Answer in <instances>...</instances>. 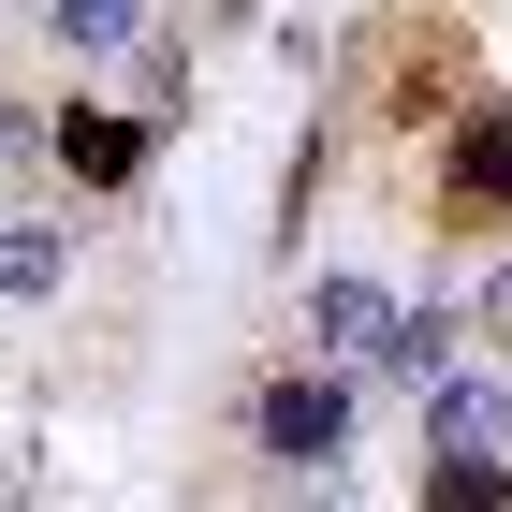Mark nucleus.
<instances>
[{
    "label": "nucleus",
    "mask_w": 512,
    "mask_h": 512,
    "mask_svg": "<svg viewBox=\"0 0 512 512\" xmlns=\"http://www.w3.org/2000/svg\"><path fill=\"white\" fill-rule=\"evenodd\" d=\"M439 220H454V235H498V220H512V103H454V147H439Z\"/></svg>",
    "instance_id": "obj_1"
},
{
    "label": "nucleus",
    "mask_w": 512,
    "mask_h": 512,
    "mask_svg": "<svg viewBox=\"0 0 512 512\" xmlns=\"http://www.w3.org/2000/svg\"><path fill=\"white\" fill-rule=\"evenodd\" d=\"M454 352H469V322H454V308H395V337H381V366H395L410 395H425V381H439Z\"/></svg>",
    "instance_id": "obj_6"
},
{
    "label": "nucleus",
    "mask_w": 512,
    "mask_h": 512,
    "mask_svg": "<svg viewBox=\"0 0 512 512\" xmlns=\"http://www.w3.org/2000/svg\"><path fill=\"white\" fill-rule=\"evenodd\" d=\"M59 278H74V235H59V220H15V205H0V293H59Z\"/></svg>",
    "instance_id": "obj_5"
},
{
    "label": "nucleus",
    "mask_w": 512,
    "mask_h": 512,
    "mask_svg": "<svg viewBox=\"0 0 512 512\" xmlns=\"http://www.w3.org/2000/svg\"><path fill=\"white\" fill-rule=\"evenodd\" d=\"M469 337H498V352H512V264L483 278V308H469Z\"/></svg>",
    "instance_id": "obj_10"
},
{
    "label": "nucleus",
    "mask_w": 512,
    "mask_h": 512,
    "mask_svg": "<svg viewBox=\"0 0 512 512\" xmlns=\"http://www.w3.org/2000/svg\"><path fill=\"white\" fill-rule=\"evenodd\" d=\"M498 439H512V395L439 366V381H425V454H498Z\"/></svg>",
    "instance_id": "obj_3"
},
{
    "label": "nucleus",
    "mask_w": 512,
    "mask_h": 512,
    "mask_svg": "<svg viewBox=\"0 0 512 512\" xmlns=\"http://www.w3.org/2000/svg\"><path fill=\"white\" fill-rule=\"evenodd\" d=\"M308 322H322V352H337V366H381L395 293H381V278H322V293H308Z\"/></svg>",
    "instance_id": "obj_4"
},
{
    "label": "nucleus",
    "mask_w": 512,
    "mask_h": 512,
    "mask_svg": "<svg viewBox=\"0 0 512 512\" xmlns=\"http://www.w3.org/2000/svg\"><path fill=\"white\" fill-rule=\"evenodd\" d=\"M59 161H74L88 191H118L132 161H147V118H59Z\"/></svg>",
    "instance_id": "obj_7"
},
{
    "label": "nucleus",
    "mask_w": 512,
    "mask_h": 512,
    "mask_svg": "<svg viewBox=\"0 0 512 512\" xmlns=\"http://www.w3.org/2000/svg\"><path fill=\"white\" fill-rule=\"evenodd\" d=\"M44 30L74 59H118V44H147V0H44Z\"/></svg>",
    "instance_id": "obj_8"
},
{
    "label": "nucleus",
    "mask_w": 512,
    "mask_h": 512,
    "mask_svg": "<svg viewBox=\"0 0 512 512\" xmlns=\"http://www.w3.org/2000/svg\"><path fill=\"white\" fill-rule=\"evenodd\" d=\"M264 454L278 469H337V454H352V381H337V366L264 381Z\"/></svg>",
    "instance_id": "obj_2"
},
{
    "label": "nucleus",
    "mask_w": 512,
    "mask_h": 512,
    "mask_svg": "<svg viewBox=\"0 0 512 512\" xmlns=\"http://www.w3.org/2000/svg\"><path fill=\"white\" fill-rule=\"evenodd\" d=\"M381 118H395V132L454 118V59H439V44H425V59H395V103H381Z\"/></svg>",
    "instance_id": "obj_9"
}]
</instances>
